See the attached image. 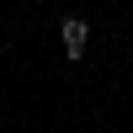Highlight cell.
<instances>
[{
  "label": "cell",
  "instance_id": "cell-1",
  "mask_svg": "<svg viewBox=\"0 0 133 133\" xmlns=\"http://www.w3.org/2000/svg\"><path fill=\"white\" fill-rule=\"evenodd\" d=\"M59 43H64V53L80 64L85 59V43H91V21H85V16H64L59 21Z\"/></svg>",
  "mask_w": 133,
  "mask_h": 133
}]
</instances>
